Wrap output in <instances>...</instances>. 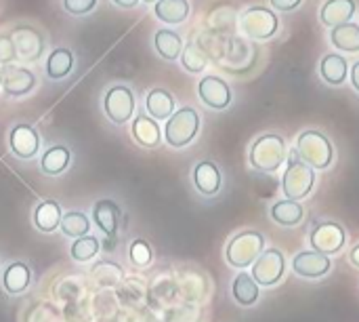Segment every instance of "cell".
<instances>
[{"mask_svg": "<svg viewBox=\"0 0 359 322\" xmlns=\"http://www.w3.org/2000/svg\"><path fill=\"white\" fill-rule=\"evenodd\" d=\"M286 141L282 135L278 133H265L261 135L248 154V160L252 165V169L261 171V173H276L284 160H286Z\"/></svg>", "mask_w": 359, "mask_h": 322, "instance_id": "1", "label": "cell"}, {"mask_svg": "<svg viewBox=\"0 0 359 322\" xmlns=\"http://www.w3.org/2000/svg\"><path fill=\"white\" fill-rule=\"evenodd\" d=\"M265 251V236L257 230L238 232L225 247V259L231 268L244 270L257 262V257Z\"/></svg>", "mask_w": 359, "mask_h": 322, "instance_id": "2", "label": "cell"}, {"mask_svg": "<svg viewBox=\"0 0 359 322\" xmlns=\"http://www.w3.org/2000/svg\"><path fill=\"white\" fill-rule=\"evenodd\" d=\"M316 186V171L305 165L297 152H290L288 156V167L282 177V192L286 200L299 202L301 198H307Z\"/></svg>", "mask_w": 359, "mask_h": 322, "instance_id": "3", "label": "cell"}, {"mask_svg": "<svg viewBox=\"0 0 359 322\" xmlns=\"http://www.w3.org/2000/svg\"><path fill=\"white\" fill-rule=\"evenodd\" d=\"M297 154L299 158L316 169H328L334 158V150L330 139L320 131H303L297 139Z\"/></svg>", "mask_w": 359, "mask_h": 322, "instance_id": "4", "label": "cell"}, {"mask_svg": "<svg viewBox=\"0 0 359 322\" xmlns=\"http://www.w3.org/2000/svg\"><path fill=\"white\" fill-rule=\"evenodd\" d=\"M200 131V114L194 108L177 110L164 127V139L170 148H185L189 146Z\"/></svg>", "mask_w": 359, "mask_h": 322, "instance_id": "5", "label": "cell"}, {"mask_svg": "<svg viewBox=\"0 0 359 322\" xmlns=\"http://www.w3.org/2000/svg\"><path fill=\"white\" fill-rule=\"evenodd\" d=\"M240 25L244 30L246 36L255 38V40H267L271 36H276L280 21L278 15L271 8L265 6H250L242 13Z\"/></svg>", "mask_w": 359, "mask_h": 322, "instance_id": "6", "label": "cell"}, {"mask_svg": "<svg viewBox=\"0 0 359 322\" xmlns=\"http://www.w3.org/2000/svg\"><path fill=\"white\" fill-rule=\"evenodd\" d=\"M135 95L126 84L111 86L103 97V114L114 124H126L135 116Z\"/></svg>", "mask_w": 359, "mask_h": 322, "instance_id": "7", "label": "cell"}, {"mask_svg": "<svg viewBox=\"0 0 359 322\" xmlns=\"http://www.w3.org/2000/svg\"><path fill=\"white\" fill-rule=\"evenodd\" d=\"M286 257L280 249H265L252 264V278L259 287H273L284 278Z\"/></svg>", "mask_w": 359, "mask_h": 322, "instance_id": "8", "label": "cell"}, {"mask_svg": "<svg viewBox=\"0 0 359 322\" xmlns=\"http://www.w3.org/2000/svg\"><path fill=\"white\" fill-rule=\"evenodd\" d=\"M309 243H311V249L316 253H322V255H334L339 253L345 243H347V232L341 224L337 221H322L318 224L311 234H309Z\"/></svg>", "mask_w": 359, "mask_h": 322, "instance_id": "9", "label": "cell"}, {"mask_svg": "<svg viewBox=\"0 0 359 322\" xmlns=\"http://www.w3.org/2000/svg\"><path fill=\"white\" fill-rule=\"evenodd\" d=\"M8 148L21 160H32L40 152V135L32 124L19 122L8 133Z\"/></svg>", "mask_w": 359, "mask_h": 322, "instance_id": "10", "label": "cell"}, {"mask_svg": "<svg viewBox=\"0 0 359 322\" xmlns=\"http://www.w3.org/2000/svg\"><path fill=\"white\" fill-rule=\"evenodd\" d=\"M36 84H38V78L27 67L8 63L2 70V91L8 97H23V95L32 93L36 89Z\"/></svg>", "mask_w": 359, "mask_h": 322, "instance_id": "11", "label": "cell"}, {"mask_svg": "<svg viewBox=\"0 0 359 322\" xmlns=\"http://www.w3.org/2000/svg\"><path fill=\"white\" fill-rule=\"evenodd\" d=\"M120 219H122V207L114 198H99L93 205V221L105 238L109 240L116 238Z\"/></svg>", "mask_w": 359, "mask_h": 322, "instance_id": "12", "label": "cell"}, {"mask_svg": "<svg viewBox=\"0 0 359 322\" xmlns=\"http://www.w3.org/2000/svg\"><path fill=\"white\" fill-rule=\"evenodd\" d=\"M11 40H13L17 57L23 61H36L44 51V38L40 36L38 30L27 27V25L15 27L11 32Z\"/></svg>", "mask_w": 359, "mask_h": 322, "instance_id": "13", "label": "cell"}, {"mask_svg": "<svg viewBox=\"0 0 359 322\" xmlns=\"http://www.w3.org/2000/svg\"><path fill=\"white\" fill-rule=\"evenodd\" d=\"M198 95L210 110H225L231 103V89L219 76H204L198 84Z\"/></svg>", "mask_w": 359, "mask_h": 322, "instance_id": "14", "label": "cell"}, {"mask_svg": "<svg viewBox=\"0 0 359 322\" xmlns=\"http://www.w3.org/2000/svg\"><path fill=\"white\" fill-rule=\"evenodd\" d=\"M191 181H194V188L204 196V198H212L221 192L223 188V175H221V169L210 162V160H200L194 171H191Z\"/></svg>", "mask_w": 359, "mask_h": 322, "instance_id": "15", "label": "cell"}, {"mask_svg": "<svg viewBox=\"0 0 359 322\" xmlns=\"http://www.w3.org/2000/svg\"><path fill=\"white\" fill-rule=\"evenodd\" d=\"M330 268H332L330 257H326L322 253H316V251H301L292 259L294 274H299L301 278H309V281L326 276L330 272Z\"/></svg>", "mask_w": 359, "mask_h": 322, "instance_id": "16", "label": "cell"}, {"mask_svg": "<svg viewBox=\"0 0 359 322\" xmlns=\"http://www.w3.org/2000/svg\"><path fill=\"white\" fill-rule=\"evenodd\" d=\"M61 217H63V211H61V205L55 198H42V200H38L36 207H34V211H32L34 228L38 232H42V234H53L55 230H59Z\"/></svg>", "mask_w": 359, "mask_h": 322, "instance_id": "17", "label": "cell"}, {"mask_svg": "<svg viewBox=\"0 0 359 322\" xmlns=\"http://www.w3.org/2000/svg\"><path fill=\"white\" fill-rule=\"evenodd\" d=\"M0 283H2V289L8 295H13V297L23 295L32 285V270L23 262H11V264L4 266Z\"/></svg>", "mask_w": 359, "mask_h": 322, "instance_id": "18", "label": "cell"}, {"mask_svg": "<svg viewBox=\"0 0 359 322\" xmlns=\"http://www.w3.org/2000/svg\"><path fill=\"white\" fill-rule=\"evenodd\" d=\"M355 15V2L353 0H326L322 11H320V19L326 27H339L345 25L353 19Z\"/></svg>", "mask_w": 359, "mask_h": 322, "instance_id": "19", "label": "cell"}, {"mask_svg": "<svg viewBox=\"0 0 359 322\" xmlns=\"http://www.w3.org/2000/svg\"><path fill=\"white\" fill-rule=\"evenodd\" d=\"M130 135L141 148H158L162 141V131H160L158 122L147 114L135 116L133 127H130Z\"/></svg>", "mask_w": 359, "mask_h": 322, "instance_id": "20", "label": "cell"}, {"mask_svg": "<svg viewBox=\"0 0 359 322\" xmlns=\"http://www.w3.org/2000/svg\"><path fill=\"white\" fill-rule=\"evenodd\" d=\"M147 116L154 120H168L175 114V97L166 89H151L145 97Z\"/></svg>", "mask_w": 359, "mask_h": 322, "instance_id": "21", "label": "cell"}, {"mask_svg": "<svg viewBox=\"0 0 359 322\" xmlns=\"http://www.w3.org/2000/svg\"><path fill=\"white\" fill-rule=\"evenodd\" d=\"M69 165H72V152L65 146H53L40 158V171L48 177H57L65 173Z\"/></svg>", "mask_w": 359, "mask_h": 322, "instance_id": "22", "label": "cell"}, {"mask_svg": "<svg viewBox=\"0 0 359 322\" xmlns=\"http://www.w3.org/2000/svg\"><path fill=\"white\" fill-rule=\"evenodd\" d=\"M320 74L324 78V82L332 84V86H339L347 80V74H349V61L343 57V55H337V53H328L324 55L322 63H320Z\"/></svg>", "mask_w": 359, "mask_h": 322, "instance_id": "23", "label": "cell"}, {"mask_svg": "<svg viewBox=\"0 0 359 322\" xmlns=\"http://www.w3.org/2000/svg\"><path fill=\"white\" fill-rule=\"evenodd\" d=\"M74 70V55L67 46H57L46 59V76L50 80H63Z\"/></svg>", "mask_w": 359, "mask_h": 322, "instance_id": "24", "label": "cell"}, {"mask_svg": "<svg viewBox=\"0 0 359 322\" xmlns=\"http://www.w3.org/2000/svg\"><path fill=\"white\" fill-rule=\"evenodd\" d=\"M231 295H233L236 304H240L244 308H250V306H255L259 302V285L255 283V278L248 272H240L233 278Z\"/></svg>", "mask_w": 359, "mask_h": 322, "instance_id": "25", "label": "cell"}, {"mask_svg": "<svg viewBox=\"0 0 359 322\" xmlns=\"http://www.w3.org/2000/svg\"><path fill=\"white\" fill-rule=\"evenodd\" d=\"M154 13L160 21L168 25L183 23L189 17V2L187 0H158Z\"/></svg>", "mask_w": 359, "mask_h": 322, "instance_id": "26", "label": "cell"}, {"mask_svg": "<svg viewBox=\"0 0 359 322\" xmlns=\"http://www.w3.org/2000/svg\"><path fill=\"white\" fill-rule=\"evenodd\" d=\"M305 217V209L301 202H294V200H280L271 207V219L278 224V226H286V228H292V226H299Z\"/></svg>", "mask_w": 359, "mask_h": 322, "instance_id": "27", "label": "cell"}, {"mask_svg": "<svg viewBox=\"0 0 359 322\" xmlns=\"http://www.w3.org/2000/svg\"><path fill=\"white\" fill-rule=\"evenodd\" d=\"M154 44H156V51L160 53V57H164L166 61H175L183 53V40L172 30H160V32H156Z\"/></svg>", "mask_w": 359, "mask_h": 322, "instance_id": "28", "label": "cell"}, {"mask_svg": "<svg viewBox=\"0 0 359 322\" xmlns=\"http://www.w3.org/2000/svg\"><path fill=\"white\" fill-rule=\"evenodd\" d=\"M61 234L65 238H82L90 232V219L88 215H84L82 211H67L61 217V226H59Z\"/></svg>", "mask_w": 359, "mask_h": 322, "instance_id": "29", "label": "cell"}, {"mask_svg": "<svg viewBox=\"0 0 359 322\" xmlns=\"http://www.w3.org/2000/svg\"><path fill=\"white\" fill-rule=\"evenodd\" d=\"M330 40L337 49L345 53H358L359 51V25L358 23H345L330 32Z\"/></svg>", "mask_w": 359, "mask_h": 322, "instance_id": "30", "label": "cell"}, {"mask_svg": "<svg viewBox=\"0 0 359 322\" xmlns=\"http://www.w3.org/2000/svg\"><path fill=\"white\" fill-rule=\"evenodd\" d=\"M99 251H101L99 238L86 234V236L76 238V240L72 243V247H69V257H72L74 262H78V264H88V262H93V259L99 255Z\"/></svg>", "mask_w": 359, "mask_h": 322, "instance_id": "31", "label": "cell"}, {"mask_svg": "<svg viewBox=\"0 0 359 322\" xmlns=\"http://www.w3.org/2000/svg\"><path fill=\"white\" fill-rule=\"evenodd\" d=\"M90 276L95 278L99 287H116L122 281L124 272L114 262H97L90 270Z\"/></svg>", "mask_w": 359, "mask_h": 322, "instance_id": "32", "label": "cell"}, {"mask_svg": "<svg viewBox=\"0 0 359 322\" xmlns=\"http://www.w3.org/2000/svg\"><path fill=\"white\" fill-rule=\"evenodd\" d=\"M128 262L135 268H147L154 262V249L145 238H135L128 245Z\"/></svg>", "mask_w": 359, "mask_h": 322, "instance_id": "33", "label": "cell"}, {"mask_svg": "<svg viewBox=\"0 0 359 322\" xmlns=\"http://www.w3.org/2000/svg\"><path fill=\"white\" fill-rule=\"evenodd\" d=\"M206 63H208V57H206V53L202 51V46L189 42V44L183 49V53H181V65H183L187 72L198 74V72H202V70L206 67Z\"/></svg>", "mask_w": 359, "mask_h": 322, "instance_id": "34", "label": "cell"}, {"mask_svg": "<svg viewBox=\"0 0 359 322\" xmlns=\"http://www.w3.org/2000/svg\"><path fill=\"white\" fill-rule=\"evenodd\" d=\"M63 6L69 15H86L97 6V0H63Z\"/></svg>", "mask_w": 359, "mask_h": 322, "instance_id": "35", "label": "cell"}, {"mask_svg": "<svg viewBox=\"0 0 359 322\" xmlns=\"http://www.w3.org/2000/svg\"><path fill=\"white\" fill-rule=\"evenodd\" d=\"M17 59L11 36H0V63H13Z\"/></svg>", "mask_w": 359, "mask_h": 322, "instance_id": "36", "label": "cell"}, {"mask_svg": "<svg viewBox=\"0 0 359 322\" xmlns=\"http://www.w3.org/2000/svg\"><path fill=\"white\" fill-rule=\"evenodd\" d=\"M303 0H271V6L278 11V13H290L294 8L301 6Z\"/></svg>", "mask_w": 359, "mask_h": 322, "instance_id": "37", "label": "cell"}, {"mask_svg": "<svg viewBox=\"0 0 359 322\" xmlns=\"http://www.w3.org/2000/svg\"><path fill=\"white\" fill-rule=\"evenodd\" d=\"M351 82H353L355 91L359 93V61H355V65H353V70H351Z\"/></svg>", "mask_w": 359, "mask_h": 322, "instance_id": "38", "label": "cell"}, {"mask_svg": "<svg viewBox=\"0 0 359 322\" xmlns=\"http://www.w3.org/2000/svg\"><path fill=\"white\" fill-rule=\"evenodd\" d=\"M349 259H351V264L359 268V245H355L353 249H351V253H349Z\"/></svg>", "mask_w": 359, "mask_h": 322, "instance_id": "39", "label": "cell"}, {"mask_svg": "<svg viewBox=\"0 0 359 322\" xmlns=\"http://www.w3.org/2000/svg\"><path fill=\"white\" fill-rule=\"evenodd\" d=\"M118 6H122V8H133V6H137L139 4V0H114Z\"/></svg>", "mask_w": 359, "mask_h": 322, "instance_id": "40", "label": "cell"}, {"mask_svg": "<svg viewBox=\"0 0 359 322\" xmlns=\"http://www.w3.org/2000/svg\"><path fill=\"white\" fill-rule=\"evenodd\" d=\"M143 2H149L151 4V2H158V0H143Z\"/></svg>", "mask_w": 359, "mask_h": 322, "instance_id": "41", "label": "cell"}, {"mask_svg": "<svg viewBox=\"0 0 359 322\" xmlns=\"http://www.w3.org/2000/svg\"><path fill=\"white\" fill-rule=\"evenodd\" d=\"M0 86H2V70H0Z\"/></svg>", "mask_w": 359, "mask_h": 322, "instance_id": "42", "label": "cell"}]
</instances>
